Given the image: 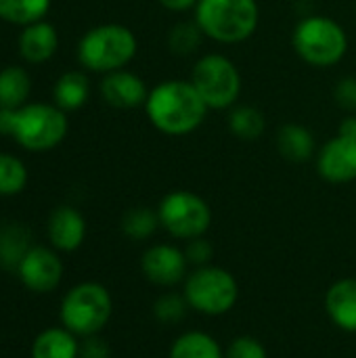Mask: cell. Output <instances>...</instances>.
I'll use <instances>...</instances> for the list:
<instances>
[{
    "label": "cell",
    "instance_id": "5b68a950",
    "mask_svg": "<svg viewBox=\"0 0 356 358\" xmlns=\"http://www.w3.org/2000/svg\"><path fill=\"white\" fill-rule=\"evenodd\" d=\"M138 42L130 27L105 23L88 29L78 42V61L97 73L124 69L136 55Z\"/></svg>",
    "mask_w": 356,
    "mask_h": 358
},
{
    "label": "cell",
    "instance_id": "8fae6325",
    "mask_svg": "<svg viewBox=\"0 0 356 358\" xmlns=\"http://www.w3.org/2000/svg\"><path fill=\"white\" fill-rule=\"evenodd\" d=\"M317 170L332 185L356 180V136L340 134L327 141L317 157Z\"/></svg>",
    "mask_w": 356,
    "mask_h": 358
},
{
    "label": "cell",
    "instance_id": "9a60e30c",
    "mask_svg": "<svg viewBox=\"0 0 356 358\" xmlns=\"http://www.w3.org/2000/svg\"><path fill=\"white\" fill-rule=\"evenodd\" d=\"M325 308L340 329L356 334V279L334 283L325 296Z\"/></svg>",
    "mask_w": 356,
    "mask_h": 358
},
{
    "label": "cell",
    "instance_id": "2e32d148",
    "mask_svg": "<svg viewBox=\"0 0 356 358\" xmlns=\"http://www.w3.org/2000/svg\"><path fill=\"white\" fill-rule=\"evenodd\" d=\"M59 46L57 29L46 21H36L25 25V29L19 36V52L29 63H42L48 61Z\"/></svg>",
    "mask_w": 356,
    "mask_h": 358
},
{
    "label": "cell",
    "instance_id": "ba28073f",
    "mask_svg": "<svg viewBox=\"0 0 356 358\" xmlns=\"http://www.w3.org/2000/svg\"><path fill=\"white\" fill-rule=\"evenodd\" d=\"M185 298L197 313L218 317L229 313L239 298L235 277L218 266H199L185 283Z\"/></svg>",
    "mask_w": 356,
    "mask_h": 358
},
{
    "label": "cell",
    "instance_id": "7402d4cb",
    "mask_svg": "<svg viewBox=\"0 0 356 358\" xmlns=\"http://www.w3.org/2000/svg\"><path fill=\"white\" fill-rule=\"evenodd\" d=\"M170 358H225L218 342L201 331L183 334L170 350Z\"/></svg>",
    "mask_w": 356,
    "mask_h": 358
},
{
    "label": "cell",
    "instance_id": "f546056e",
    "mask_svg": "<svg viewBox=\"0 0 356 358\" xmlns=\"http://www.w3.org/2000/svg\"><path fill=\"white\" fill-rule=\"evenodd\" d=\"M185 256H187V262L195 264V266H208L212 256H214V248L208 239L204 237H195V239H189L187 248L183 250Z\"/></svg>",
    "mask_w": 356,
    "mask_h": 358
},
{
    "label": "cell",
    "instance_id": "1f68e13d",
    "mask_svg": "<svg viewBox=\"0 0 356 358\" xmlns=\"http://www.w3.org/2000/svg\"><path fill=\"white\" fill-rule=\"evenodd\" d=\"M78 358H109V348L103 340L97 336L86 338L84 344H80V355Z\"/></svg>",
    "mask_w": 356,
    "mask_h": 358
},
{
    "label": "cell",
    "instance_id": "ac0fdd59",
    "mask_svg": "<svg viewBox=\"0 0 356 358\" xmlns=\"http://www.w3.org/2000/svg\"><path fill=\"white\" fill-rule=\"evenodd\" d=\"M69 329L48 327L31 342V358H78L80 344Z\"/></svg>",
    "mask_w": 356,
    "mask_h": 358
},
{
    "label": "cell",
    "instance_id": "484cf974",
    "mask_svg": "<svg viewBox=\"0 0 356 358\" xmlns=\"http://www.w3.org/2000/svg\"><path fill=\"white\" fill-rule=\"evenodd\" d=\"M159 227V216L157 210L151 208H130L124 216H122V231L126 237L134 239V241H143L149 239L155 229Z\"/></svg>",
    "mask_w": 356,
    "mask_h": 358
},
{
    "label": "cell",
    "instance_id": "cb8c5ba5",
    "mask_svg": "<svg viewBox=\"0 0 356 358\" xmlns=\"http://www.w3.org/2000/svg\"><path fill=\"white\" fill-rule=\"evenodd\" d=\"M50 0H0V19L17 25L42 21L48 13Z\"/></svg>",
    "mask_w": 356,
    "mask_h": 358
},
{
    "label": "cell",
    "instance_id": "7a4b0ae2",
    "mask_svg": "<svg viewBox=\"0 0 356 358\" xmlns=\"http://www.w3.org/2000/svg\"><path fill=\"white\" fill-rule=\"evenodd\" d=\"M0 134L13 136L27 151H48L65 138L67 117L61 107L44 103L0 109Z\"/></svg>",
    "mask_w": 356,
    "mask_h": 358
},
{
    "label": "cell",
    "instance_id": "6da1fadb",
    "mask_svg": "<svg viewBox=\"0 0 356 358\" xmlns=\"http://www.w3.org/2000/svg\"><path fill=\"white\" fill-rule=\"evenodd\" d=\"M145 113L162 134L185 136L206 122L208 105L191 80H164L149 90Z\"/></svg>",
    "mask_w": 356,
    "mask_h": 358
},
{
    "label": "cell",
    "instance_id": "44dd1931",
    "mask_svg": "<svg viewBox=\"0 0 356 358\" xmlns=\"http://www.w3.org/2000/svg\"><path fill=\"white\" fill-rule=\"evenodd\" d=\"M229 130L239 141H258L266 132V117L258 107L237 105L229 113Z\"/></svg>",
    "mask_w": 356,
    "mask_h": 358
},
{
    "label": "cell",
    "instance_id": "d4e9b609",
    "mask_svg": "<svg viewBox=\"0 0 356 358\" xmlns=\"http://www.w3.org/2000/svg\"><path fill=\"white\" fill-rule=\"evenodd\" d=\"M204 38H206V34L193 19V21H178L176 25H172L166 42H168L170 52H174L178 57H189L199 50Z\"/></svg>",
    "mask_w": 356,
    "mask_h": 358
},
{
    "label": "cell",
    "instance_id": "9c48e42d",
    "mask_svg": "<svg viewBox=\"0 0 356 358\" xmlns=\"http://www.w3.org/2000/svg\"><path fill=\"white\" fill-rule=\"evenodd\" d=\"M159 224L176 239H195L212 224V210L204 197L191 191L168 193L157 208Z\"/></svg>",
    "mask_w": 356,
    "mask_h": 358
},
{
    "label": "cell",
    "instance_id": "7c38bea8",
    "mask_svg": "<svg viewBox=\"0 0 356 358\" xmlns=\"http://www.w3.org/2000/svg\"><path fill=\"white\" fill-rule=\"evenodd\" d=\"M187 264L189 262H187L185 252L174 245H166V243L151 245L143 254V260H141L143 275L151 283L162 285V287L176 285L178 281H183Z\"/></svg>",
    "mask_w": 356,
    "mask_h": 358
},
{
    "label": "cell",
    "instance_id": "4fadbf2b",
    "mask_svg": "<svg viewBox=\"0 0 356 358\" xmlns=\"http://www.w3.org/2000/svg\"><path fill=\"white\" fill-rule=\"evenodd\" d=\"M101 96L105 99L107 105L115 109H136V107H145L149 90L143 78H138L132 71L118 69L105 73L101 82Z\"/></svg>",
    "mask_w": 356,
    "mask_h": 358
},
{
    "label": "cell",
    "instance_id": "603a6c76",
    "mask_svg": "<svg viewBox=\"0 0 356 358\" xmlns=\"http://www.w3.org/2000/svg\"><path fill=\"white\" fill-rule=\"evenodd\" d=\"M29 250V231H25L23 227L10 224L0 233V264L4 268L17 271Z\"/></svg>",
    "mask_w": 356,
    "mask_h": 358
},
{
    "label": "cell",
    "instance_id": "277c9868",
    "mask_svg": "<svg viewBox=\"0 0 356 358\" xmlns=\"http://www.w3.org/2000/svg\"><path fill=\"white\" fill-rule=\"evenodd\" d=\"M292 44L296 55L313 67H334L348 52L346 29L327 15H306L298 21Z\"/></svg>",
    "mask_w": 356,
    "mask_h": 358
},
{
    "label": "cell",
    "instance_id": "ffe728a7",
    "mask_svg": "<svg viewBox=\"0 0 356 358\" xmlns=\"http://www.w3.org/2000/svg\"><path fill=\"white\" fill-rule=\"evenodd\" d=\"M31 82L23 67L10 65L0 71V109H17L25 105Z\"/></svg>",
    "mask_w": 356,
    "mask_h": 358
},
{
    "label": "cell",
    "instance_id": "52a82bcc",
    "mask_svg": "<svg viewBox=\"0 0 356 358\" xmlns=\"http://www.w3.org/2000/svg\"><path fill=\"white\" fill-rule=\"evenodd\" d=\"M191 82L208 109H231L241 94V73L237 65L218 52L197 59L191 71Z\"/></svg>",
    "mask_w": 356,
    "mask_h": 358
},
{
    "label": "cell",
    "instance_id": "4dcf8cb0",
    "mask_svg": "<svg viewBox=\"0 0 356 358\" xmlns=\"http://www.w3.org/2000/svg\"><path fill=\"white\" fill-rule=\"evenodd\" d=\"M334 99L336 103L346 109V111H356V78L355 76H346L342 78L336 88H334Z\"/></svg>",
    "mask_w": 356,
    "mask_h": 358
},
{
    "label": "cell",
    "instance_id": "d6986e66",
    "mask_svg": "<svg viewBox=\"0 0 356 358\" xmlns=\"http://www.w3.org/2000/svg\"><path fill=\"white\" fill-rule=\"evenodd\" d=\"M90 94V82L82 71H67L63 73L52 90L55 105L61 107L63 111H73L80 109Z\"/></svg>",
    "mask_w": 356,
    "mask_h": 358
},
{
    "label": "cell",
    "instance_id": "d6a6232c",
    "mask_svg": "<svg viewBox=\"0 0 356 358\" xmlns=\"http://www.w3.org/2000/svg\"><path fill=\"white\" fill-rule=\"evenodd\" d=\"M164 8L172 10V13H185L189 8H195V4L199 0H157Z\"/></svg>",
    "mask_w": 356,
    "mask_h": 358
},
{
    "label": "cell",
    "instance_id": "5bb4252c",
    "mask_svg": "<svg viewBox=\"0 0 356 358\" xmlns=\"http://www.w3.org/2000/svg\"><path fill=\"white\" fill-rule=\"evenodd\" d=\"M86 237V220L71 206H59L48 218V241L57 252H76Z\"/></svg>",
    "mask_w": 356,
    "mask_h": 358
},
{
    "label": "cell",
    "instance_id": "4316f807",
    "mask_svg": "<svg viewBox=\"0 0 356 358\" xmlns=\"http://www.w3.org/2000/svg\"><path fill=\"white\" fill-rule=\"evenodd\" d=\"M27 185V168L15 155L0 153V195H17Z\"/></svg>",
    "mask_w": 356,
    "mask_h": 358
},
{
    "label": "cell",
    "instance_id": "f1b7e54d",
    "mask_svg": "<svg viewBox=\"0 0 356 358\" xmlns=\"http://www.w3.org/2000/svg\"><path fill=\"white\" fill-rule=\"evenodd\" d=\"M225 358H269V355L256 338L241 336L231 342Z\"/></svg>",
    "mask_w": 356,
    "mask_h": 358
},
{
    "label": "cell",
    "instance_id": "8992f818",
    "mask_svg": "<svg viewBox=\"0 0 356 358\" xmlns=\"http://www.w3.org/2000/svg\"><path fill=\"white\" fill-rule=\"evenodd\" d=\"M113 300L111 294L99 283H80L71 287L59 308V319L65 329L73 336L90 338L97 336L111 319Z\"/></svg>",
    "mask_w": 356,
    "mask_h": 358
},
{
    "label": "cell",
    "instance_id": "83f0119b",
    "mask_svg": "<svg viewBox=\"0 0 356 358\" xmlns=\"http://www.w3.org/2000/svg\"><path fill=\"white\" fill-rule=\"evenodd\" d=\"M187 308H191V306H189V302H187V298H185V296L166 294V296H162V298L155 302V306H153V315L157 317V321H159V323L174 325V323H178V321H183V319H185Z\"/></svg>",
    "mask_w": 356,
    "mask_h": 358
},
{
    "label": "cell",
    "instance_id": "e0dca14e",
    "mask_svg": "<svg viewBox=\"0 0 356 358\" xmlns=\"http://www.w3.org/2000/svg\"><path fill=\"white\" fill-rule=\"evenodd\" d=\"M277 149L281 157L294 164L308 162L317 151L315 134L302 124H285L277 132Z\"/></svg>",
    "mask_w": 356,
    "mask_h": 358
},
{
    "label": "cell",
    "instance_id": "30bf717a",
    "mask_svg": "<svg viewBox=\"0 0 356 358\" xmlns=\"http://www.w3.org/2000/svg\"><path fill=\"white\" fill-rule=\"evenodd\" d=\"M19 281L31 294H50L63 279V262L50 248L31 245L21 264L17 266Z\"/></svg>",
    "mask_w": 356,
    "mask_h": 358
},
{
    "label": "cell",
    "instance_id": "3957f363",
    "mask_svg": "<svg viewBox=\"0 0 356 358\" xmlns=\"http://www.w3.org/2000/svg\"><path fill=\"white\" fill-rule=\"evenodd\" d=\"M193 19L206 38L220 44H239L256 34L260 6L256 0H199Z\"/></svg>",
    "mask_w": 356,
    "mask_h": 358
}]
</instances>
